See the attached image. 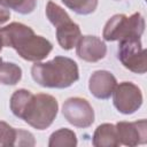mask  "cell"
<instances>
[{
	"mask_svg": "<svg viewBox=\"0 0 147 147\" xmlns=\"http://www.w3.org/2000/svg\"><path fill=\"white\" fill-rule=\"evenodd\" d=\"M0 38L3 46L14 48L22 59L32 62L44 60L53 48L46 38L36 36L30 26L17 22L1 28Z\"/></svg>",
	"mask_w": 147,
	"mask_h": 147,
	"instance_id": "cell-1",
	"label": "cell"
},
{
	"mask_svg": "<svg viewBox=\"0 0 147 147\" xmlns=\"http://www.w3.org/2000/svg\"><path fill=\"white\" fill-rule=\"evenodd\" d=\"M31 75L40 86L49 88H65L76 83L79 78L77 63L65 56H55L44 63H34Z\"/></svg>",
	"mask_w": 147,
	"mask_h": 147,
	"instance_id": "cell-2",
	"label": "cell"
},
{
	"mask_svg": "<svg viewBox=\"0 0 147 147\" xmlns=\"http://www.w3.org/2000/svg\"><path fill=\"white\" fill-rule=\"evenodd\" d=\"M145 31V20L140 13L131 16L124 14L114 15L103 28V38L107 41H122L132 38H140Z\"/></svg>",
	"mask_w": 147,
	"mask_h": 147,
	"instance_id": "cell-3",
	"label": "cell"
},
{
	"mask_svg": "<svg viewBox=\"0 0 147 147\" xmlns=\"http://www.w3.org/2000/svg\"><path fill=\"white\" fill-rule=\"evenodd\" d=\"M57 110L59 105L54 96L45 93L33 94L22 119L37 130H45L55 119Z\"/></svg>",
	"mask_w": 147,
	"mask_h": 147,
	"instance_id": "cell-4",
	"label": "cell"
},
{
	"mask_svg": "<svg viewBox=\"0 0 147 147\" xmlns=\"http://www.w3.org/2000/svg\"><path fill=\"white\" fill-rule=\"evenodd\" d=\"M118 60L130 71L140 75L145 74L147 70V55L146 49L141 46L140 38L119 41Z\"/></svg>",
	"mask_w": 147,
	"mask_h": 147,
	"instance_id": "cell-5",
	"label": "cell"
},
{
	"mask_svg": "<svg viewBox=\"0 0 147 147\" xmlns=\"http://www.w3.org/2000/svg\"><path fill=\"white\" fill-rule=\"evenodd\" d=\"M113 102L119 113L125 115L133 114L142 105V94L133 83L123 82L116 85L113 92Z\"/></svg>",
	"mask_w": 147,
	"mask_h": 147,
	"instance_id": "cell-6",
	"label": "cell"
},
{
	"mask_svg": "<svg viewBox=\"0 0 147 147\" xmlns=\"http://www.w3.org/2000/svg\"><path fill=\"white\" fill-rule=\"evenodd\" d=\"M64 118L77 127H88L94 122V110L83 98H70L62 106Z\"/></svg>",
	"mask_w": 147,
	"mask_h": 147,
	"instance_id": "cell-7",
	"label": "cell"
},
{
	"mask_svg": "<svg viewBox=\"0 0 147 147\" xmlns=\"http://www.w3.org/2000/svg\"><path fill=\"white\" fill-rule=\"evenodd\" d=\"M118 140L125 146H137L147 141V122L140 119L137 122H118L116 125Z\"/></svg>",
	"mask_w": 147,
	"mask_h": 147,
	"instance_id": "cell-8",
	"label": "cell"
},
{
	"mask_svg": "<svg viewBox=\"0 0 147 147\" xmlns=\"http://www.w3.org/2000/svg\"><path fill=\"white\" fill-rule=\"evenodd\" d=\"M78 57L86 62H98L106 56V44L95 36H83L76 45Z\"/></svg>",
	"mask_w": 147,
	"mask_h": 147,
	"instance_id": "cell-9",
	"label": "cell"
},
{
	"mask_svg": "<svg viewBox=\"0 0 147 147\" xmlns=\"http://www.w3.org/2000/svg\"><path fill=\"white\" fill-rule=\"evenodd\" d=\"M117 85L114 75L106 70L94 71L88 80V88L91 93L98 99H108L113 94Z\"/></svg>",
	"mask_w": 147,
	"mask_h": 147,
	"instance_id": "cell-10",
	"label": "cell"
},
{
	"mask_svg": "<svg viewBox=\"0 0 147 147\" xmlns=\"http://www.w3.org/2000/svg\"><path fill=\"white\" fill-rule=\"evenodd\" d=\"M80 37H82V33L78 24L74 23L71 20L56 26L57 42L61 46V48L65 51L74 48L77 45Z\"/></svg>",
	"mask_w": 147,
	"mask_h": 147,
	"instance_id": "cell-11",
	"label": "cell"
},
{
	"mask_svg": "<svg viewBox=\"0 0 147 147\" xmlns=\"http://www.w3.org/2000/svg\"><path fill=\"white\" fill-rule=\"evenodd\" d=\"M93 146L95 147H117L121 145L114 124L105 123L96 127L93 134Z\"/></svg>",
	"mask_w": 147,
	"mask_h": 147,
	"instance_id": "cell-12",
	"label": "cell"
},
{
	"mask_svg": "<svg viewBox=\"0 0 147 147\" xmlns=\"http://www.w3.org/2000/svg\"><path fill=\"white\" fill-rule=\"evenodd\" d=\"M32 93L28 90L21 88L17 90L13 93L11 98H10V110L13 111V114L18 117V118H23V115L25 113V109L32 98Z\"/></svg>",
	"mask_w": 147,
	"mask_h": 147,
	"instance_id": "cell-13",
	"label": "cell"
},
{
	"mask_svg": "<svg viewBox=\"0 0 147 147\" xmlns=\"http://www.w3.org/2000/svg\"><path fill=\"white\" fill-rule=\"evenodd\" d=\"M77 145V138L74 131L69 129H60L53 132L49 137V147H75Z\"/></svg>",
	"mask_w": 147,
	"mask_h": 147,
	"instance_id": "cell-14",
	"label": "cell"
},
{
	"mask_svg": "<svg viewBox=\"0 0 147 147\" xmlns=\"http://www.w3.org/2000/svg\"><path fill=\"white\" fill-rule=\"evenodd\" d=\"M22 78V69L11 62H1L0 83L3 85H15Z\"/></svg>",
	"mask_w": 147,
	"mask_h": 147,
	"instance_id": "cell-15",
	"label": "cell"
},
{
	"mask_svg": "<svg viewBox=\"0 0 147 147\" xmlns=\"http://www.w3.org/2000/svg\"><path fill=\"white\" fill-rule=\"evenodd\" d=\"M62 2L79 15H88L93 13L98 6V0H62Z\"/></svg>",
	"mask_w": 147,
	"mask_h": 147,
	"instance_id": "cell-16",
	"label": "cell"
},
{
	"mask_svg": "<svg viewBox=\"0 0 147 147\" xmlns=\"http://www.w3.org/2000/svg\"><path fill=\"white\" fill-rule=\"evenodd\" d=\"M46 16L55 28L57 25L71 20L70 16L67 14V11L64 9H62L59 5L54 3L53 1H48L46 5Z\"/></svg>",
	"mask_w": 147,
	"mask_h": 147,
	"instance_id": "cell-17",
	"label": "cell"
},
{
	"mask_svg": "<svg viewBox=\"0 0 147 147\" xmlns=\"http://www.w3.org/2000/svg\"><path fill=\"white\" fill-rule=\"evenodd\" d=\"M0 3L20 14H30L37 6V0H0Z\"/></svg>",
	"mask_w": 147,
	"mask_h": 147,
	"instance_id": "cell-18",
	"label": "cell"
},
{
	"mask_svg": "<svg viewBox=\"0 0 147 147\" xmlns=\"http://www.w3.org/2000/svg\"><path fill=\"white\" fill-rule=\"evenodd\" d=\"M16 138L17 129H14L6 122L0 121V147L15 146Z\"/></svg>",
	"mask_w": 147,
	"mask_h": 147,
	"instance_id": "cell-19",
	"label": "cell"
},
{
	"mask_svg": "<svg viewBox=\"0 0 147 147\" xmlns=\"http://www.w3.org/2000/svg\"><path fill=\"white\" fill-rule=\"evenodd\" d=\"M15 146H34V138L29 131L17 129V138Z\"/></svg>",
	"mask_w": 147,
	"mask_h": 147,
	"instance_id": "cell-20",
	"label": "cell"
},
{
	"mask_svg": "<svg viewBox=\"0 0 147 147\" xmlns=\"http://www.w3.org/2000/svg\"><path fill=\"white\" fill-rule=\"evenodd\" d=\"M10 17V11L9 8H7L6 6H3L2 3H0V25H2L3 23H6Z\"/></svg>",
	"mask_w": 147,
	"mask_h": 147,
	"instance_id": "cell-21",
	"label": "cell"
},
{
	"mask_svg": "<svg viewBox=\"0 0 147 147\" xmlns=\"http://www.w3.org/2000/svg\"><path fill=\"white\" fill-rule=\"evenodd\" d=\"M2 46H3V45H2V41H1V38H0V51H1V48H2Z\"/></svg>",
	"mask_w": 147,
	"mask_h": 147,
	"instance_id": "cell-22",
	"label": "cell"
},
{
	"mask_svg": "<svg viewBox=\"0 0 147 147\" xmlns=\"http://www.w3.org/2000/svg\"><path fill=\"white\" fill-rule=\"evenodd\" d=\"M1 62H2V60H1V57H0V64H1Z\"/></svg>",
	"mask_w": 147,
	"mask_h": 147,
	"instance_id": "cell-23",
	"label": "cell"
}]
</instances>
